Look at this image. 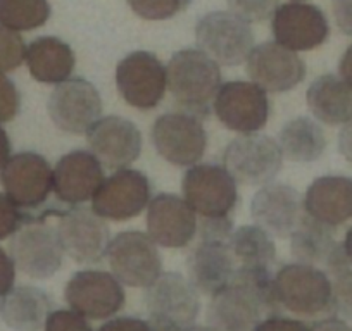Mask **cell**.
Segmentation results:
<instances>
[{"mask_svg":"<svg viewBox=\"0 0 352 331\" xmlns=\"http://www.w3.org/2000/svg\"><path fill=\"white\" fill-rule=\"evenodd\" d=\"M230 12L247 23H263L273 16L278 0H226Z\"/></svg>","mask_w":352,"mask_h":331,"instance_id":"35","label":"cell"},{"mask_svg":"<svg viewBox=\"0 0 352 331\" xmlns=\"http://www.w3.org/2000/svg\"><path fill=\"white\" fill-rule=\"evenodd\" d=\"M331 11L338 30L352 36V0H331Z\"/></svg>","mask_w":352,"mask_h":331,"instance_id":"43","label":"cell"},{"mask_svg":"<svg viewBox=\"0 0 352 331\" xmlns=\"http://www.w3.org/2000/svg\"><path fill=\"white\" fill-rule=\"evenodd\" d=\"M184 198L201 218L230 216L239 204L236 181L225 166L195 164L182 183Z\"/></svg>","mask_w":352,"mask_h":331,"instance_id":"10","label":"cell"},{"mask_svg":"<svg viewBox=\"0 0 352 331\" xmlns=\"http://www.w3.org/2000/svg\"><path fill=\"white\" fill-rule=\"evenodd\" d=\"M311 331H352L345 321L338 319V317H323L314 326H311Z\"/></svg>","mask_w":352,"mask_h":331,"instance_id":"46","label":"cell"},{"mask_svg":"<svg viewBox=\"0 0 352 331\" xmlns=\"http://www.w3.org/2000/svg\"><path fill=\"white\" fill-rule=\"evenodd\" d=\"M331 278L333 285L335 312L342 314L345 319L352 321V264L342 271L335 273Z\"/></svg>","mask_w":352,"mask_h":331,"instance_id":"36","label":"cell"},{"mask_svg":"<svg viewBox=\"0 0 352 331\" xmlns=\"http://www.w3.org/2000/svg\"><path fill=\"white\" fill-rule=\"evenodd\" d=\"M47 216L26 214L25 221L12 233L9 251L19 271L32 278L45 279L63 266L64 251L57 229L45 221Z\"/></svg>","mask_w":352,"mask_h":331,"instance_id":"5","label":"cell"},{"mask_svg":"<svg viewBox=\"0 0 352 331\" xmlns=\"http://www.w3.org/2000/svg\"><path fill=\"white\" fill-rule=\"evenodd\" d=\"M212 111L228 130L257 133L268 123L270 99L252 81H228L216 93Z\"/></svg>","mask_w":352,"mask_h":331,"instance_id":"14","label":"cell"},{"mask_svg":"<svg viewBox=\"0 0 352 331\" xmlns=\"http://www.w3.org/2000/svg\"><path fill=\"white\" fill-rule=\"evenodd\" d=\"M201 293L178 273L159 276L145 293L148 323L154 331H187L201 312Z\"/></svg>","mask_w":352,"mask_h":331,"instance_id":"4","label":"cell"},{"mask_svg":"<svg viewBox=\"0 0 352 331\" xmlns=\"http://www.w3.org/2000/svg\"><path fill=\"white\" fill-rule=\"evenodd\" d=\"M278 145L283 157L292 162H314L327 148V137L320 124L306 116L296 117L282 128Z\"/></svg>","mask_w":352,"mask_h":331,"instance_id":"29","label":"cell"},{"mask_svg":"<svg viewBox=\"0 0 352 331\" xmlns=\"http://www.w3.org/2000/svg\"><path fill=\"white\" fill-rule=\"evenodd\" d=\"M26 45L21 35L0 25V71H12L25 62Z\"/></svg>","mask_w":352,"mask_h":331,"instance_id":"34","label":"cell"},{"mask_svg":"<svg viewBox=\"0 0 352 331\" xmlns=\"http://www.w3.org/2000/svg\"><path fill=\"white\" fill-rule=\"evenodd\" d=\"M275 42L294 52H306L323 45L330 36V25L318 5L306 2H287L272 16Z\"/></svg>","mask_w":352,"mask_h":331,"instance_id":"19","label":"cell"},{"mask_svg":"<svg viewBox=\"0 0 352 331\" xmlns=\"http://www.w3.org/2000/svg\"><path fill=\"white\" fill-rule=\"evenodd\" d=\"M104 180L102 162L92 152L73 150L54 168V194L63 204L80 205L92 201Z\"/></svg>","mask_w":352,"mask_h":331,"instance_id":"23","label":"cell"},{"mask_svg":"<svg viewBox=\"0 0 352 331\" xmlns=\"http://www.w3.org/2000/svg\"><path fill=\"white\" fill-rule=\"evenodd\" d=\"M338 73L342 80L352 89V43L347 47V50L342 56L340 64H338Z\"/></svg>","mask_w":352,"mask_h":331,"instance_id":"47","label":"cell"},{"mask_svg":"<svg viewBox=\"0 0 352 331\" xmlns=\"http://www.w3.org/2000/svg\"><path fill=\"white\" fill-rule=\"evenodd\" d=\"M275 275L264 266H239L232 282L211 295L208 323L216 331H254L280 312Z\"/></svg>","mask_w":352,"mask_h":331,"instance_id":"1","label":"cell"},{"mask_svg":"<svg viewBox=\"0 0 352 331\" xmlns=\"http://www.w3.org/2000/svg\"><path fill=\"white\" fill-rule=\"evenodd\" d=\"M99 331H154L148 321L140 319V317L121 316L113 317L107 323L99 328Z\"/></svg>","mask_w":352,"mask_h":331,"instance_id":"42","label":"cell"},{"mask_svg":"<svg viewBox=\"0 0 352 331\" xmlns=\"http://www.w3.org/2000/svg\"><path fill=\"white\" fill-rule=\"evenodd\" d=\"M16 279V264L11 255L0 249V297H4L9 290H12Z\"/></svg>","mask_w":352,"mask_h":331,"instance_id":"44","label":"cell"},{"mask_svg":"<svg viewBox=\"0 0 352 331\" xmlns=\"http://www.w3.org/2000/svg\"><path fill=\"white\" fill-rule=\"evenodd\" d=\"M50 309L49 295L35 286L12 288L0 300V316L14 331H38L45 326Z\"/></svg>","mask_w":352,"mask_h":331,"instance_id":"28","label":"cell"},{"mask_svg":"<svg viewBox=\"0 0 352 331\" xmlns=\"http://www.w3.org/2000/svg\"><path fill=\"white\" fill-rule=\"evenodd\" d=\"M230 251L239 266H270L276 259V247L272 235L257 225H245L233 229L228 242Z\"/></svg>","mask_w":352,"mask_h":331,"instance_id":"31","label":"cell"},{"mask_svg":"<svg viewBox=\"0 0 352 331\" xmlns=\"http://www.w3.org/2000/svg\"><path fill=\"white\" fill-rule=\"evenodd\" d=\"M49 116L59 130L71 135L87 133L102 114V99L96 87L85 78H69L52 90Z\"/></svg>","mask_w":352,"mask_h":331,"instance_id":"12","label":"cell"},{"mask_svg":"<svg viewBox=\"0 0 352 331\" xmlns=\"http://www.w3.org/2000/svg\"><path fill=\"white\" fill-rule=\"evenodd\" d=\"M147 235L166 249H184L197 235V214L185 198L157 195L147 205Z\"/></svg>","mask_w":352,"mask_h":331,"instance_id":"22","label":"cell"},{"mask_svg":"<svg viewBox=\"0 0 352 331\" xmlns=\"http://www.w3.org/2000/svg\"><path fill=\"white\" fill-rule=\"evenodd\" d=\"M152 144L164 161L178 168L199 164L208 148L201 117L185 111L166 113L152 126Z\"/></svg>","mask_w":352,"mask_h":331,"instance_id":"8","label":"cell"},{"mask_svg":"<svg viewBox=\"0 0 352 331\" xmlns=\"http://www.w3.org/2000/svg\"><path fill=\"white\" fill-rule=\"evenodd\" d=\"M338 150L344 155L345 161L352 164V117L345 124H342V130L338 133Z\"/></svg>","mask_w":352,"mask_h":331,"instance_id":"45","label":"cell"},{"mask_svg":"<svg viewBox=\"0 0 352 331\" xmlns=\"http://www.w3.org/2000/svg\"><path fill=\"white\" fill-rule=\"evenodd\" d=\"M26 214L8 195L0 194V240L8 238L25 221Z\"/></svg>","mask_w":352,"mask_h":331,"instance_id":"40","label":"cell"},{"mask_svg":"<svg viewBox=\"0 0 352 331\" xmlns=\"http://www.w3.org/2000/svg\"><path fill=\"white\" fill-rule=\"evenodd\" d=\"M254 331H311V326H307L304 321L292 319V317H283L280 314L264 317Z\"/></svg>","mask_w":352,"mask_h":331,"instance_id":"41","label":"cell"},{"mask_svg":"<svg viewBox=\"0 0 352 331\" xmlns=\"http://www.w3.org/2000/svg\"><path fill=\"white\" fill-rule=\"evenodd\" d=\"M11 140H9L8 133H6V130L2 126H0V170L4 168L6 162L11 159Z\"/></svg>","mask_w":352,"mask_h":331,"instance_id":"48","label":"cell"},{"mask_svg":"<svg viewBox=\"0 0 352 331\" xmlns=\"http://www.w3.org/2000/svg\"><path fill=\"white\" fill-rule=\"evenodd\" d=\"M236 261L228 242L201 240L187 258L188 279L199 293L214 295L232 282Z\"/></svg>","mask_w":352,"mask_h":331,"instance_id":"24","label":"cell"},{"mask_svg":"<svg viewBox=\"0 0 352 331\" xmlns=\"http://www.w3.org/2000/svg\"><path fill=\"white\" fill-rule=\"evenodd\" d=\"M49 18V0H0V25L14 32H32Z\"/></svg>","mask_w":352,"mask_h":331,"instance_id":"32","label":"cell"},{"mask_svg":"<svg viewBox=\"0 0 352 331\" xmlns=\"http://www.w3.org/2000/svg\"><path fill=\"white\" fill-rule=\"evenodd\" d=\"M107 262L123 285L148 288L162 275V259L157 243L142 231H123L111 238Z\"/></svg>","mask_w":352,"mask_h":331,"instance_id":"7","label":"cell"},{"mask_svg":"<svg viewBox=\"0 0 352 331\" xmlns=\"http://www.w3.org/2000/svg\"><path fill=\"white\" fill-rule=\"evenodd\" d=\"M26 64L40 83L59 85L69 80L74 71V52L66 42L56 36H40L26 47Z\"/></svg>","mask_w":352,"mask_h":331,"instance_id":"26","label":"cell"},{"mask_svg":"<svg viewBox=\"0 0 352 331\" xmlns=\"http://www.w3.org/2000/svg\"><path fill=\"white\" fill-rule=\"evenodd\" d=\"M197 233L201 240L230 242L233 233V221L230 216H223V218H201V221H197Z\"/></svg>","mask_w":352,"mask_h":331,"instance_id":"38","label":"cell"},{"mask_svg":"<svg viewBox=\"0 0 352 331\" xmlns=\"http://www.w3.org/2000/svg\"><path fill=\"white\" fill-rule=\"evenodd\" d=\"M307 106L320 123L328 126L345 124L352 117V89L335 74H323L309 85Z\"/></svg>","mask_w":352,"mask_h":331,"instance_id":"27","label":"cell"},{"mask_svg":"<svg viewBox=\"0 0 352 331\" xmlns=\"http://www.w3.org/2000/svg\"><path fill=\"white\" fill-rule=\"evenodd\" d=\"M245 67L250 81L264 92H289L306 78V62L278 42H264L254 47Z\"/></svg>","mask_w":352,"mask_h":331,"instance_id":"18","label":"cell"},{"mask_svg":"<svg viewBox=\"0 0 352 331\" xmlns=\"http://www.w3.org/2000/svg\"><path fill=\"white\" fill-rule=\"evenodd\" d=\"M254 222L278 238H290L304 218V198L294 187L285 183L263 185L250 202Z\"/></svg>","mask_w":352,"mask_h":331,"instance_id":"20","label":"cell"},{"mask_svg":"<svg viewBox=\"0 0 352 331\" xmlns=\"http://www.w3.org/2000/svg\"><path fill=\"white\" fill-rule=\"evenodd\" d=\"M344 249H345V254H347L349 261H351V264H352V228H349V231L345 233Z\"/></svg>","mask_w":352,"mask_h":331,"instance_id":"49","label":"cell"},{"mask_svg":"<svg viewBox=\"0 0 352 331\" xmlns=\"http://www.w3.org/2000/svg\"><path fill=\"white\" fill-rule=\"evenodd\" d=\"M223 166L236 183L263 187L272 183L283 166L278 141L266 135L243 133L230 141L223 155Z\"/></svg>","mask_w":352,"mask_h":331,"instance_id":"6","label":"cell"},{"mask_svg":"<svg viewBox=\"0 0 352 331\" xmlns=\"http://www.w3.org/2000/svg\"><path fill=\"white\" fill-rule=\"evenodd\" d=\"M57 235L64 254L80 264H96L107 254L111 231L94 209L74 207L60 214Z\"/></svg>","mask_w":352,"mask_h":331,"instance_id":"15","label":"cell"},{"mask_svg":"<svg viewBox=\"0 0 352 331\" xmlns=\"http://www.w3.org/2000/svg\"><path fill=\"white\" fill-rule=\"evenodd\" d=\"M168 90L180 111L208 117L216 93L221 89V69L214 59L199 49L176 52L166 66Z\"/></svg>","mask_w":352,"mask_h":331,"instance_id":"2","label":"cell"},{"mask_svg":"<svg viewBox=\"0 0 352 331\" xmlns=\"http://www.w3.org/2000/svg\"><path fill=\"white\" fill-rule=\"evenodd\" d=\"M195 42L221 66H240L254 49V32L233 12H209L195 26Z\"/></svg>","mask_w":352,"mask_h":331,"instance_id":"9","label":"cell"},{"mask_svg":"<svg viewBox=\"0 0 352 331\" xmlns=\"http://www.w3.org/2000/svg\"><path fill=\"white\" fill-rule=\"evenodd\" d=\"M131 11L142 19L162 21L180 14L187 9L190 0H126Z\"/></svg>","mask_w":352,"mask_h":331,"instance_id":"33","label":"cell"},{"mask_svg":"<svg viewBox=\"0 0 352 331\" xmlns=\"http://www.w3.org/2000/svg\"><path fill=\"white\" fill-rule=\"evenodd\" d=\"M333 228L304 214L302 221L290 236V249L297 262L311 266H324L337 245Z\"/></svg>","mask_w":352,"mask_h":331,"instance_id":"30","label":"cell"},{"mask_svg":"<svg viewBox=\"0 0 352 331\" xmlns=\"http://www.w3.org/2000/svg\"><path fill=\"white\" fill-rule=\"evenodd\" d=\"M64 299L71 310L87 319H107L123 309V283L106 271L74 273L64 290Z\"/></svg>","mask_w":352,"mask_h":331,"instance_id":"16","label":"cell"},{"mask_svg":"<svg viewBox=\"0 0 352 331\" xmlns=\"http://www.w3.org/2000/svg\"><path fill=\"white\" fill-rule=\"evenodd\" d=\"M21 107V97H19L16 85L0 71V123H8L14 119L16 114Z\"/></svg>","mask_w":352,"mask_h":331,"instance_id":"37","label":"cell"},{"mask_svg":"<svg viewBox=\"0 0 352 331\" xmlns=\"http://www.w3.org/2000/svg\"><path fill=\"white\" fill-rule=\"evenodd\" d=\"M88 147L109 170H124L142 152V133L131 121L121 116L100 117L87 131Z\"/></svg>","mask_w":352,"mask_h":331,"instance_id":"21","label":"cell"},{"mask_svg":"<svg viewBox=\"0 0 352 331\" xmlns=\"http://www.w3.org/2000/svg\"><path fill=\"white\" fill-rule=\"evenodd\" d=\"M148 178L137 170H118L102 181L92 197V209L109 221H126L142 214L152 201Z\"/></svg>","mask_w":352,"mask_h":331,"instance_id":"17","label":"cell"},{"mask_svg":"<svg viewBox=\"0 0 352 331\" xmlns=\"http://www.w3.org/2000/svg\"><path fill=\"white\" fill-rule=\"evenodd\" d=\"M118 92L124 102L140 111L157 107L168 90L166 66L151 52L130 54L116 67Z\"/></svg>","mask_w":352,"mask_h":331,"instance_id":"13","label":"cell"},{"mask_svg":"<svg viewBox=\"0 0 352 331\" xmlns=\"http://www.w3.org/2000/svg\"><path fill=\"white\" fill-rule=\"evenodd\" d=\"M0 183L19 209L33 211L45 205L54 192V171L43 155L21 152L0 170Z\"/></svg>","mask_w":352,"mask_h":331,"instance_id":"11","label":"cell"},{"mask_svg":"<svg viewBox=\"0 0 352 331\" xmlns=\"http://www.w3.org/2000/svg\"><path fill=\"white\" fill-rule=\"evenodd\" d=\"M304 212L331 228L352 219L351 178L321 176L314 180L304 197Z\"/></svg>","mask_w":352,"mask_h":331,"instance_id":"25","label":"cell"},{"mask_svg":"<svg viewBox=\"0 0 352 331\" xmlns=\"http://www.w3.org/2000/svg\"><path fill=\"white\" fill-rule=\"evenodd\" d=\"M187 331H216V330H212L211 326H192L190 330H187Z\"/></svg>","mask_w":352,"mask_h":331,"instance_id":"50","label":"cell"},{"mask_svg":"<svg viewBox=\"0 0 352 331\" xmlns=\"http://www.w3.org/2000/svg\"><path fill=\"white\" fill-rule=\"evenodd\" d=\"M45 331H94L87 317L74 310H54L45 323Z\"/></svg>","mask_w":352,"mask_h":331,"instance_id":"39","label":"cell"},{"mask_svg":"<svg viewBox=\"0 0 352 331\" xmlns=\"http://www.w3.org/2000/svg\"><path fill=\"white\" fill-rule=\"evenodd\" d=\"M276 297L282 309L297 317H330L335 314L333 285L318 266L292 262L275 275Z\"/></svg>","mask_w":352,"mask_h":331,"instance_id":"3","label":"cell"}]
</instances>
